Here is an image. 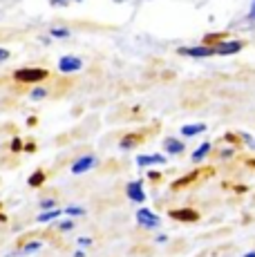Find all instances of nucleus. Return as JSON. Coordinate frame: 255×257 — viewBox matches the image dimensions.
Returning a JSON list of instances; mask_svg holds the SVG:
<instances>
[{"instance_id": "nucleus-26", "label": "nucleus", "mask_w": 255, "mask_h": 257, "mask_svg": "<svg viewBox=\"0 0 255 257\" xmlns=\"http://www.w3.org/2000/svg\"><path fill=\"white\" fill-rule=\"evenodd\" d=\"M248 16H251V21H255V0L251 3V12H248Z\"/></svg>"}, {"instance_id": "nucleus-28", "label": "nucleus", "mask_w": 255, "mask_h": 257, "mask_svg": "<svg viewBox=\"0 0 255 257\" xmlns=\"http://www.w3.org/2000/svg\"><path fill=\"white\" fill-rule=\"evenodd\" d=\"M148 177H150V179H155V181H157V179H159V177H161V175H159V172H150V175H148Z\"/></svg>"}, {"instance_id": "nucleus-15", "label": "nucleus", "mask_w": 255, "mask_h": 257, "mask_svg": "<svg viewBox=\"0 0 255 257\" xmlns=\"http://www.w3.org/2000/svg\"><path fill=\"white\" fill-rule=\"evenodd\" d=\"M137 141H141L139 135H128V137H123V141H121V148H123V150H128V148H132Z\"/></svg>"}, {"instance_id": "nucleus-25", "label": "nucleus", "mask_w": 255, "mask_h": 257, "mask_svg": "<svg viewBox=\"0 0 255 257\" xmlns=\"http://www.w3.org/2000/svg\"><path fill=\"white\" fill-rule=\"evenodd\" d=\"M78 244H81V246H90L92 239H90V237H81V239H78Z\"/></svg>"}, {"instance_id": "nucleus-13", "label": "nucleus", "mask_w": 255, "mask_h": 257, "mask_svg": "<svg viewBox=\"0 0 255 257\" xmlns=\"http://www.w3.org/2000/svg\"><path fill=\"white\" fill-rule=\"evenodd\" d=\"M43 184H45V172H43V170H36L32 177H29V186H32V188H38Z\"/></svg>"}, {"instance_id": "nucleus-24", "label": "nucleus", "mask_w": 255, "mask_h": 257, "mask_svg": "<svg viewBox=\"0 0 255 257\" xmlns=\"http://www.w3.org/2000/svg\"><path fill=\"white\" fill-rule=\"evenodd\" d=\"M7 58H9V52H7V49H3V47H0V63H3V61H7Z\"/></svg>"}, {"instance_id": "nucleus-4", "label": "nucleus", "mask_w": 255, "mask_h": 257, "mask_svg": "<svg viewBox=\"0 0 255 257\" xmlns=\"http://www.w3.org/2000/svg\"><path fill=\"white\" fill-rule=\"evenodd\" d=\"M83 67V63H81V58H76V56H63L61 61H58V70L61 72H78Z\"/></svg>"}, {"instance_id": "nucleus-22", "label": "nucleus", "mask_w": 255, "mask_h": 257, "mask_svg": "<svg viewBox=\"0 0 255 257\" xmlns=\"http://www.w3.org/2000/svg\"><path fill=\"white\" fill-rule=\"evenodd\" d=\"M72 219H65V221H61V224H58V230H72Z\"/></svg>"}, {"instance_id": "nucleus-8", "label": "nucleus", "mask_w": 255, "mask_h": 257, "mask_svg": "<svg viewBox=\"0 0 255 257\" xmlns=\"http://www.w3.org/2000/svg\"><path fill=\"white\" fill-rule=\"evenodd\" d=\"M239 49H242V43H239V41L217 43V45H215V54H224V56H228V54H237Z\"/></svg>"}, {"instance_id": "nucleus-1", "label": "nucleus", "mask_w": 255, "mask_h": 257, "mask_svg": "<svg viewBox=\"0 0 255 257\" xmlns=\"http://www.w3.org/2000/svg\"><path fill=\"white\" fill-rule=\"evenodd\" d=\"M14 78L18 83H38L47 78V70H43V67H23V70L14 74Z\"/></svg>"}, {"instance_id": "nucleus-9", "label": "nucleus", "mask_w": 255, "mask_h": 257, "mask_svg": "<svg viewBox=\"0 0 255 257\" xmlns=\"http://www.w3.org/2000/svg\"><path fill=\"white\" fill-rule=\"evenodd\" d=\"M166 157L164 155H141L139 159H137V166L139 168H146V166H153V164H166Z\"/></svg>"}, {"instance_id": "nucleus-21", "label": "nucleus", "mask_w": 255, "mask_h": 257, "mask_svg": "<svg viewBox=\"0 0 255 257\" xmlns=\"http://www.w3.org/2000/svg\"><path fill=\"white\" fill-rule=\"evenodd\" d=\"M54 204H56L54 199H43V201H41V208H45V210H54Z\"/></svg>"}, {"instance_id": "nucleus-5", "label": "nucleus", "mask_w": 255, "mask_h": 257, "mask_svg": "<svg viewBox=\"0 0 255 257\" xmlns=\"http://www.w3.org/2000/svg\"><path fill=\"white\" fill-rule=\"evenodd\" d=\"M96 164V159L94 157H81V159H76L74 164H72V175H83V172H87L90 168H94Z\"/></svg>"}, {"instance_id": "nucleus-11", "label": "nucleus", "mask_w": 255, "mask_h": 257, "mask_svg": "<svg viewBox=\"0 0 255 257\" xmlns=\"http://www.w3.org/2000/svg\"><path fill=\"white\" fill-rule=\"evenodd\" d=\"M166 150H168L170 155H181V152H184V143L177 139H166Z\"/></svg>"}, {"instance_id": "nucleus-2", "label": "nucleus", "mask_w": 255, "mask_h": 257, "mask_svg": "<svg viewBox=\"0 0 255 257\" xmlns=\"http://www.w3.org/2000/svg\"><path fill=\"white\" fill-rule=\"evenodd\" d=\"M137 221H139V226H144V228H157V226H159V217L148 208H139Z\"/></svg>"}, {"instance_id": "nucleus-31", "label": "nucleus", "mask_w": 255, "mask_h": 257, "mask_svg": "<svg viewBox=\"0 0 255 257\" xmlns=\"http://www.w3.org/2000/svg\"><path fill=\"white\" fill-rule=\"evenodd\" d=\"M52 3H56V5H63V3H65V0H52Z\"/></svg>"}, {"instance_id": "nucleus-16", "label": "nucleus", "mask_w": 255, "mask_h": 257, "mask_svg": "<svg viewBox=\"0 0 255 257\" xmlns=\"http://www.w3.org/2000/svg\"><path fill=\"white\" fill-rule=\"evenodd\" d=\"M195 177H197V172H190V175H186V177H184V179L175 181V184H173V188H175V190H177V188H184L186 184H190V181H193V179H195Z\"/></svg>"}, {"instance_id": "nucleus-29", "label": "nucleus", "mask_w": 255, "mask_h": 257, "mask_svg": "<svg viewBox=\"0 0 255 257\" xmlns=\"http://www.w3.org/2000/svg\"><path fill=\"white\" fill-rule=\"evenodd\" d=\"M74 257H85V250H76Z\"/></svg>"}, {"instance_id": "nucleus-14", "label": "nucleus", "mask_w": 255, "mask_h": 257, "mask_svg": "<svg viewBox=\"0 0 255 257\" xmlns=\"http://www.w3.org/2000/svg\"><path fill=\"white\" fill-rule=\"evenodd\" d=\"M208 152H210V143H202V146H199L197 150L193 152V159H195V161H202L204 157L208 155Z\"/></svg>"}, {"instance_id": "nucleus-6", "label": "nucleus", "mask_w": 255, "mask_h": 257, "mask_svg": "<svg viewBox=\"0 0 255 257\" xmlns=\"http://www.w3.org/2000/svg\"><path fill=\"white\" fill-rule=\"evenodd\" d=\"M125 195L130 197L132 201H144L146 199V195H144V184H141V181H130V184H128V188H125Z\"/></svg>"}, {"instance_id": "nucleus-3", "label": "nucleus", "mask_w": 255, "mask_h": 257, "mask_svg": "<svg viewBox=\"0 0 255 257\" xmlns=\"http://www.w3.org/2000/svg\"><path fill=\"white\" fill-rule=\"evenodd\" d=\"M177 52L181 54V56L204 58V56H213V54H215V47H208V45H202V47H179Z\"/></svg>"}, {"instance_id": "nucleus-7", "label": "nucleus", "mask_w": 255, "mask_h": 257, "mask_svg": "<svg viewBox=\"0 0 255 257\" xmlns=\"http://www.w3.org/2000/svg\"><path fill=\"white\" fill-rule=\"evenodd\" d=\"M170 217L177 221H197L199 212L193 210V208H179V210H170Z\"/></svg>"}, {"instance_id": "nucleus-12", "label": "nucleus", "mask_w": 255, "mask_h": 257, "mask_svg": "<svg viewBox=\"0 0 255 257\" xmlns=\"http://www.w3.org/2000/svg\"><path fill=\"white\" fill-rule=\"evenodd\" d=\"M204 130H206L204 123H197V125H184L181 127V135L184 137H195V135H199V132H204Z\"/></svg>"}, {"instance_id": "nucleus-10", "label": "nucleus", "mask_w": 255, "mask_h": 257, "mask_svg": "<svg viewBox=\"0 0 255 257\" xmlns=\"http://www.w3.org/2000/svg\"><path fill=\"white\" fill-rule=\"evenodd\" d=\"M63 212H65V210H56V208H54V210H45V212H41V215H38V221H41V224H47V221L58 219Z\"/></svg>"}, {"instance_id": "nucleus-30", "label": "nucleus", "mask_w": 255, "mask_h": 257, "mask_svg": "<svg viewBox=\"0 0 255 257\" xmlns=\"http://www.w3.org/2000/svg\"><path fill=\"white\" fill-rule=\"evenodd\" d=\"M244 257H255V250H251V253H246Z\"/></svg>"}, {"instance_id": "nucleus-20", "label": "nucleus", "mask_w": 255, "mask_h": 257, "mask_svg": "<svg viewBox=\"0 0 255 257\" xmlns=\"http://www.w3.org/2000/svg\"><path fill=\"white\" fill-rule=\"evenodd\" d=\"M45 94H47L45 87H36V90H32V98H34V101H38V98H43Z\"/></svg>"}, {"instance_id": "nucleus-18", "label": "nucleus", "mask_w": 255, "mask_h": 257, "mask_svg": "<svg viewBox=\"0 0 255 257\" xmlns=\"http://www.w3.org/2000/svg\"><path fill=\"white\" fill-rule=\"evenodd\" d=\"M65 212L72 217H78V215H85V208H81V206H67Z\"/></svg>"}, {"instance_id": "nucleus-17", "label": "nucleus", "mask_w": 255, "mask_h": 257, "mask_svg": "<svg viewBox=\"0 0 255 257\" xmlns=\"http://www.w3.org/2000/svg\"><path fill=\"white\" fill-rule=\"evenodd\" d=\"M50 34L54 38H67L70 36V29H63V27H54V29H50Z\"/></svg>"}, {"instance_id": "nucleus-27", "label": "nucleus", "mask_w": 255, "mask_h": 257, "mask_svg": "<svg viewBox=\"0 0 255 257\" xmlns=\"http://www.w3.org/2000/svg\"><path fill=\"white\" fill-rule=\"evenodd\" d=\"M166 239H168V237H166V235H157V241H159V244H164Z\"/></svg>"}, {"instance_id": "nucleus-19", "label": "nucleus", "mask_w": 255, "mask_h": 257, "mask_svg": "<svg viewBox=\"0 0 255 257\" xmlns=\"http://www.w3.org/2000/svg\"><path fill=\"white\" fill-rule=\"evenodd\" d=\"M38 248H41V241H29V244H25L23 253H36Z\"/></svg>"}, {"instance_id": "nucleus-23", "label": "nucleus", "mask_w": 255, "mask_h": 257, "mask_svg": "<svg viewBox=\"0 0 255 257\" xmlns=\"http://www.w3.org/2000/svg\"><path fill=\"white\" fill-rule=\"evenodd\" d=\"M21 148H23L21 139H14V141H12V150H14V152H18V150H21Z\"/></svg>"}]
</instances>
